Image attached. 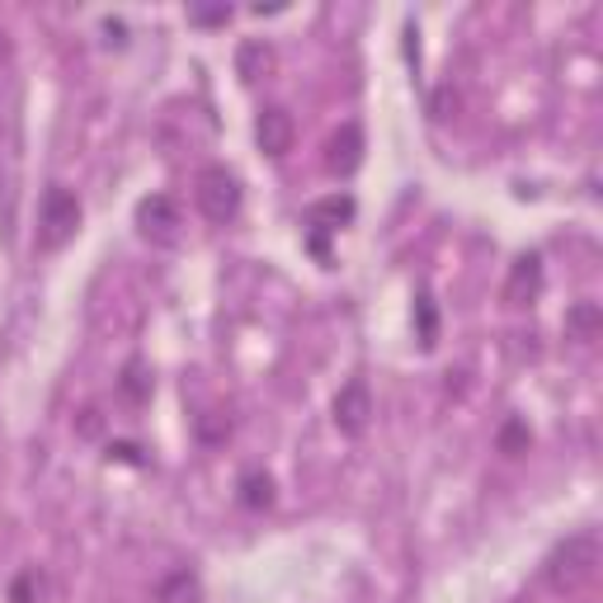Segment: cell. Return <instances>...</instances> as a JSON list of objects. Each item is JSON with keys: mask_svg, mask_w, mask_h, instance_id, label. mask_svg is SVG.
Segmentation results:
<instances>
[{"mask_svg": "<svg viewBox=\"0 0 603 603\" xmlns=\"http://www.w3.org/2000/svg\"><path fill=\"white\" fill-rule=\"evenodd\" d=\"M420 340L434 344V307H429V297H420Z\"/></svg>", "mask_w": 603, "mask_h": 603, "instance_id": "13", "label": "cell"}, {"mask_svg": "<svg viewBox=\"0 0 603 603\" xmlns=\"http://www.w3.org/2000/svg\"><path fill=\"white\" fill-rule=\"evenodd\" d=\"M325 165H330V175H354V170L364 165V127L344 123L325 147Z\"/></svg>", "mask_w": 603, "mask_h": 603, "instance_id": "7", "label": "cell"}, {"mask_svg": "<svg viewBox=\"0 0 603 603\" xmlns=\"http://www.w3.org/2000/svg\"><path fill=\"white\" fill-rule=\"evenodd\" d=\"M372 420V392L364 382H344L335 396V429L344 439H358Z\"/></svg>", "mask_w": 603, "mask_h": 603, "instance_id": "5", "label": "cell"}, {"mask_svg": "<svg viewBox=\"0 0 603 603\" xmlns=\"http://www.w3.org/2000/svg\"><path fill=\"white\" fill-rule=\"evenodd\" d=\"M542 293V260L538 255H524V260H514L509 279H505V302L509 307H528Z\"/></svg>", "mask_w": 603, "mask_h": 603, "instance_id": "8", "label": "cell"}, {"mask_svg": "<svg viewBox=\"0 0 603 603\" xmlns=\"http://www.w3.org/2000/svg\"><path fill=\"white\" fill-rule=\"evenodd\" d=\"M194 24H226L232 20V10H189Z\"/></svg>", "mask_w": 603, "mask_h": 603, "instance_id": "14", "label": "cell"}, {"mask_svg": "<svg viewBox=\"0 0 603 603\" xmlns=\"http://www.w3.org/2000/svg\"><path fill=\"white\" fill-rule=\"evenodd\" d=\"M76 226H81V198L62 189V184H52L38 204V250H62L76 236Z\"/></svg>", "mask_w": 603, "mask_h": 603, "instance_id": "2", "label": "cell"}, {"mask_svg": "<svg viewBox=\"0 0 603 603\" xmlns=\"http://www.w3.org/2000/svg\"><path fill=\"white\" fill-rule=\"evenodd\" d=\"M241 491H246L241 500H246L250 509H269V505H274V481H269V477H260V471L241 481Z\"/></svg>", "mask_w": 603, "mask_h": 603, "instance_id": "12", "label": "cell"}, {"mask_svg": "<svg viewBox=\"0 0 603 603\" xmlns=\"http://www.w3.org/2000/svg\"><path fill=\"white\" fill-rule=\"evenodd\" d=\"M519 443H524V429H519V424L505 429V448H519Z\"/></svg>", "mask_w": 603, "mask_h": 603, "instance_id": "15", "label": "cell"}, {"mask_svg": "<svg viewBox=\"0 0 603 603\" xmlns=\"http://www.w3.org/2000/svg\"><path fill=\"white\" fill-rule=\"evenodd\" d=\"M269 66H274V48H269V42H246V48L236 52V71H241V81H260Z\"/></svg>", "mask_w": 603, "mask_h": 603, "instance_id": "10", "label": "cell"}, {"mask_svg": "<svg viewBox=\"0 0 603 603\" xmlns=\"http://www.w3.org/2000/svg\"><path fill=\"white\" fill-rule=\"evenodd\" d=\"M293 137H297V123L288 109H264L260 119H255V141H260L264 156H288L293 151Z\"/></svg>", "mask_w": 603, "mask_h": 603, "instance_id": "6", "label": "cell"}, {"mask_svg": "<svg viewBox=\"0 0 603 603\" xmlns=\"http://www.w3.org/2000/svg\"><path fill=\"white\" fill-rule=\"evenodd\" d=\"M599 576V538L594 533H570L562 547L547 556V584L556 594H580Z\"/></svg>", "mask_w": 603, "mask_h": 603, "instance_id": "1", "label": "cell"}, {"mask_svg": "<svg viewBox=\"0 0 603 603\" xmlns=\"http://www.w3.org/2000/svg\"><path fill=\"white\" fill-rule=\"evenodd\" d=\"M354 218V198L349 194H335V198H321V204L307 208V222L316 226V232H335L340 222Z\"/></svg>", "mask_w": 603, "mask_h": 603, "instance_id": "9", "label": "cell"}, {"mask_svg": "<svg viewBox=\"0 0 603 603\" xmlns=\"http://www.w3.org/2000/svg\"><path fill=\"white\" fill-rule=\"evenodd\" d=\"M194 198H198V212H204L208 222L226 226L241 212V180L226 165H204L194 180Z\"/></svg>", "mask_w": 603, "mask_h": 603, "instance_id": "3", "label": "cell"}, {"mask_svg": "<svg viewBox=\"0 0 603 603\" xmlns=\"http://www.w3.org/2000/svg\"><path fill=\"white\" fill-rule=\"evenodd\" d=\"M566 330L576 340H594V330H599V307H594V302H580V307H570Z\"/></svg>", "mask_w": 603, "mask_h": 603, "instance_id": "11", "label": "cell"}, {"mask_svg": "<svg viewBox=\"0 0 603 603\" xmlns=\"http://www.w3.org/2000/svg\"><path fill=\"white\" fill-rule=\"evenodd\" d=\"M180 204L170 194H151V198H141L137 204V232L151 241V246H170V241L180 236Z\"/></svg>", "mask_w": 603, "mask_h": 603, "instance_id": "4", "label": "cell"}]
</instances>
